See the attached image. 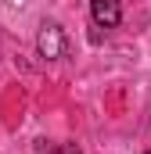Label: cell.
I'll list each match as a JSON object with an SVG mask.
<instances>
[{"mask_svg": "<svg viewBox=\"0 0 151 154\" xmlns=\"http://www.w3.org/2000/svg\"><path fill=\"white\" fill-rule=\"evenodd\" d=\"M36 50L43 57H61L65 54V32L58 25H43L40 36H36Z\"/></svg>", "mask_w": 151, "mask_h": 154, "instance_id": "cell-1", "label": "cell"}, {"mask_svg": "<svg viewBox=\"0 0 151 154\" xmlns=\"http://www.w3.org/2000/svg\"><path fill=\"white\" fill-rule=\"evenodd\" d=\"M90 14L101 29H112L122 18V0H90Z\"/></svg>", "mask_w": 151, "mask_h": 154, "instance_id": "cell-2", "label": "cell"}, {"mask_svg": "<svg viewBox=\"0 0 151 154\" xmlns=\"http://www.w3.org/2000/svg\"><path fill=\"white\" fill-rule=\"evenodd\" d=\"M36 154H79V147L76 143H47V140H40Z\"/></svg>", "mask_w": 151, "mask_h": 154, "instance_id": "cell-3", "label": "cell"}, {"mask_svg": "<svg viewBox=\"0 0 151 154\" xmlns=\"http://www.w3.org/2000/svg\"><path fill=\"white\" fill-rule=\"evenodd\" d=\"M148 154H151V151H148Z\"/></svg>", "mask_w": 151, "mask_h": 154, "instance_id": "cell-4", "label": "cell"}]
</instances>
